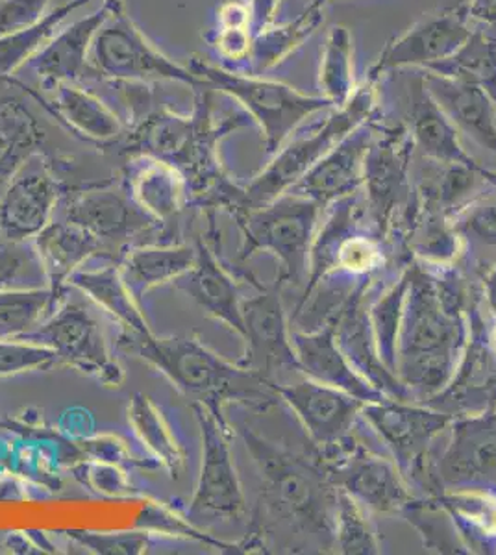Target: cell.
<instances>
[{"label":"cell","mask_w":496,"mask_h":555,"mask_svg":"<svg viewBox=\"0 0 496 555\" xmlns=\"http://www.w3.org/2000/svg\"><path fill=\"white\" fill-rule=\"evenodd\" d=\"M49 4L51 0H0V38L36 25Z\"/></svg>","instance_id":"bcb514c9"},{"label":"cell","mask_w":496,"mask_h":555,"mask_svg":"<svg viewBox=\"0 0 496 555\" xmlns=\"http://www.w3.org/2000/svg\"><path fill=\"white\" fill-rule=\"evenodd\" d=\"M23 341L51 348L56 353L58 363L75 366L107 387H119L125 379L101 322L84 304L63 298L47 321L26 335Z\"/></svg>","instance_id":"9c48e42d"},{"label":"cell","mask_w":496,"mask_h":555,"mask_svg":"<svg viewBox=\"0 0 496 555\" xmlns=\"http://www.w3.org/2000/svg\"><path fill=\"white\" fill-rule=\"evenodd\" d=\"M65 217L101 241L102 245L130 240L157 224L151 215L139 208L125 183L94 188L73 196Z\"/></svg>","instance_id":"ac0fdd59"},{"label":"cell","mask_w":496,"mask_h":555,"mask_svg":"<svg viewBox=\"0 0 496 555\" xmlns=\"http://www.w3.org/2000/svg\"><path fill=\"white\" fill-rule=\"evenodd\" d=\"M409 274L404 272L398 278L396 284L391 285L390 289L372 304L369 311L371 319L372 334L377 341L378 353L382 358L385 366L396 376V343H398V332H400V322H403L404 304L408 295Z\"/></svg>","instance_id":"8d00e7d4"},{"label":"cell","mask_w":496,"mask_h":555,"mask_svg":"<svg viewBox=\"0 0 496 555\" xmlns=\"http://www.w3.org/2000/svg\"><path fill=\"white\" fill-rule=\"evenodd\" d=\"M191 408L201 428L202 461L188 518L236 520L245 517L246 500L233 465L230 426L222 411L209 410L201 402H193Z\"/></svg>","instance_id":"ba28073f"},{"label":"cell","mask_w":496,"mask_h":555,"mask_svg":"<svg viewBox=\"0 0 496 555\" xmlns=\"http://www.w3.org/2000/svg\"><path fill=\"white\" fill-rule=\"evenodd\" d=\"M54 363H58V358L51 348L23 339H0V379L49 369Z\"/></svg>","instance_id":"ee69618b"},{"label":"cell","mask_w":496,"mask_h":555,"mask_svg":"<svg viewBox=\"0 0 496 555\" xmlns=\"http://www.w3.org/2000/svg\"><path fill=\"white\" fill-rule=\"evenodd\" d=\"M196 261V246L145 245L130 248L119 261L120 276L132 297L141 304L157 285L173 284L191 271Z\"/></svg>","instance_id":"f1b7e54d"},{"label":"cell","mask_w":496,"mask_h":555,"mask_svg":"<svg viewBox=\"0 0 496 555\" xmlns=\"http://www.w3.org/2000/svg\"><path fill=\"white\" fill-rule=\"evenodd\" d=\"M252 39H254V34H252L251 28H217L212 44H214L215 52H217L220 60L245 64L243 73H246Z\"/></svg>","instance_id":"7dc6e473"},{"label":"cell","mask_w":496,"mask_h":555,"mask_svg":"<svg viewBox=\"0 0 496 555\" xmlns=\"http://www.w3.org/2000/svg\"><path fill=\"white\" fill-rule=\"evenodd\" d=\"M472 33L471 21L454 7L427 13L408 33L385 44L367 78L382 82L393 70L432 69L453 57L471 39Z\"/></svg>","instance_id":"7c38bea8"},{"label":"cell","mask_w":496,"mask_h":555,"mask_svg":"<svg viewBox=\"0 0 496 555\" xmlns=\"http://www.w3.org/2000/svg\"><path fill=\"white\" fill-rule=\"evenodd\" d=\"M427 73L478 86L496 104V36L474 30L471 39L453 57L434 65Z\"/></svg>","instance_id":"e575fe53"},{"label":"cell","mask_w":496,"mask_h":555,"mask_svg":"<svg viewBox=\"0 0 496 555\" xmlns=\"http://www.w3.org/2000/svg\"><path fill=\"white\" fill-rule=\"evenodd\" d=\"M51 101L39 104L69 132L91 143H114L125 138V122L114 107L82 83H60L51 89Z\"/></svg>","instance_id":"484cf974"},{"label":"cell","mask_w":496,"mask_h":555,"mask_svg":"<svg viewBox=\"0 0 496 555\" xmlns=\"http://www.w3.org/2000/svg\"><path fill=\"white\" fill-rule=\"evenodd\" d=\"M89 2L91 0H67L51 12L44 13L43 20L38 21L30 28L0 38V80L15 82L12 78L13 73L25 67L31 57L51 43L60 33L63 23Z\"/></svg>","instance_id":"d6a6232c"},{"label":"cell","mask_w":496,"mask_h":555,"mask_svg":"<svg viewBox=\"0 0 496 555\" xmlns=\"http://www.w3.org/2000/svg\"><path fill=\"white\" fill-rule=\"evenodd\" d=\"M173 284L176 285V289L182 291L191 300H195L207 315L214 317L243 337V300L239 298L238 285L206 241H199L196 245V261L193 269L175 280Z\"/></svg>","instance_id":"603a6c76"},{"label":"cell","mask_w":496,"mask_h":555,"mask_svg":"<svg viewBox=\"0 0 496 555\" xmlns=\"http://www.w3.org/2000/svg\"><path fill=\"white\" fill-rule=\"evenodd\" d=\"M424 82L458 132L466 133L496 158V104L484 89L427 70Z\"/></svg>","instance_id":"cb8c5ba5"},{"label":"cell","mask_w":496,"mask_h":555,"mask_svg":"<svg viewBox=\"0 0 496 555\" xmlns=\"http://www.w3.org/2000/svg\"><path fill=\"white\" fill-rule=\"evenodd\" d=\"M128 421L139 441L151 450L170 478H178L186 465V450L154 400L143 392H136L128 405Z\"/></svg>","instance_id":"1f68e13d"},{"label":"cell","mask_w":496,"mask_h":555,"mask_svg":"<svg viewBox=\"0 0 496 555\" xmlns=\"http://www.w3.org/2000/svg\"><path fill=\"white\" fill-rule=\"evenodd\" d=\"M51 287L34 241L0 237V291Z\"/></svg>","instance_id":"f35d334b"},{"label":"cell","mask_w":496,"mask_h":555,"mask_svg":"<svg viewBox=\"0 0 496 555\" xmlns=\"http://www.w3.org/2000/svg\"><path fill=\"white\" fill-rule=\"evenodd\" d=\"M414 139L406 122L380 125L365 158V204L378 232L385 234L396 209L411 201V159Z\"/></svg>","instance_id":"8fae6325"},{"label":"cell","mask_w":496,"mask_h":555,"mask_svg":"<svg viewBox=\"0 0 496 555\" xmlns=\"http://www.w3.org/2000/svg\"><path fill=\"white\" fill-rule=\"evenodd\" d=\"M365 295H367V282H361L356 289L352 291L351 297L346 298L340 313L333 317L335 341L345 353L346 360L351 361L352 366L372 387H377L378 391L393 400H409L411 397L406 391V387L400 384V379L396 378L395 374L391 373L378 353L369 311H365Z\"/></svg>","instance_id":"d6986e66"},{"label":"cell","mask_w":496,"mask_h":555,"mask_svg":"<svg viewBox=\"0 0 496 555\" xmlns=\"http://www.w3.org/2000/svg\"><path fill=\"white\" fill-rule=\"evenodd\" d=\"M453 7L471 23H478L496 33V0H454Z\"/></svg>","instance_id":"c3c4849f"},{"label":"cell","mask_w":496,"mask_h":555,"mask_svg":"<svg viewBox=\"0 0 496 555\" xmlns=\"http://www.w3.org/2000/svg\"><path fill=\"white\" fill-rule=\"evenodd\" d=\"M125 188L157 224L173 221L189 204L188 182L182 172L175 165L145 154L128 164Z\"/></svg>","instance_id":"4316f807"},{"label":"cell","mask_w":496,"mask_h":555,"mask_svg":"<svg viewBox=\"0 0 496 555\" xmlns=\"http://www.w3.org/2000/svg\"><path fill=\"white\" fill-rule=\"evenodd\" d=\"M333 546L341 554H378L377 533L372 530L364 505L352 494L338 489L335 499V520H333Z\"/></svg>","instance_id":"74e56055"},{"label":"cell","mask_w":496,"mask_h":555,"mask_svg":"<svg viewBox=\"0 0 496 555\" xmlns=\"http://www.w3.org/2000/svg\"><path fill=\"white\" fill-rule=\"evenodd\" d=\"M69 285L82 291L106 315L112 317L125 334L151 335V324L143 313V306L132 297L123 276L119 263L101 269H80L69 278Z\"/></svg>","instance_id":"f546056e"},{"label":"cell","mask_w":496,"mask_h":555,"mask_svg":"<svg viewBox=\"0 0 496 555\" xmlns=\"http://www.w3.org/2000/svg\"><path fill=\"white\" fill-rule=\"evenodd\" d=\"M291 343L295 348L298 369L309 379L348 392L367 404L387 398L377 387H372L352 366L351 361L346 360L345 353L335 341L333 322H327L321 328L308 332L291 328Z\"/></svg>","instance_id":"ffe728a7"},{"label":"cell","mask_w":496,"mask_h":555,"mask_svg":"<svg viewBox=\"0 0 496 555\" xmlns=\"http://www.w3.org/2000/svg\"><path fill=\"white\" fill-rule=\"evenodd\" d=\"M415 149L430 162L443 165H466L484 169L461 145L458 128L446 117L440 104L432 99L424 82V70H419L408 86V120Z\"/></svg>","instance_id":"44dd1931"},{"label":"cell","mask_w":496,"mask_h":555,"mask_svg":"<svg viewBox=\"0 0 496 555\" xmlns=\"http://www.w3.org/2000/svg\"><path fill=\"white\" fill-rule=\"evenodd\" d=\"M322 467L333 486L372 512L404 513L414 504L398 465L352 442L351 437L325 450Z\"/></svg>","instance_id":"30bf717a"},{"label":"cell","mask_w":496,"mask_h":555,"mask_svg":"<svg viewBox=\"0 0 496 555\" xmlns=\"http://www.w3.org/2000/svg\"><path fill=\"white\" fill-rule=\"evenodd\" d=\"M491 343H493V348H495L496 353V328L493 330V337H491Z\"/></svg>","instance_id":"816d5d0a"},{"label":"cell","mask_w":496,"mask_h":555,"mask_svg":"<svg viewBox=\"0 0 496 555\" xmlns=\"http://www.w3.org/2000/svg\"><path fill=\"white\" fill-rule=\"evenodd\" d=\"M441 507L459 518L469 528L476 526L485 535H496V499L485 492L459 491L453 494H443L440 499Z\"/></svg>","instance_id":"60d3db41"},{"label":"cell","mask_w":496,"mask_h":555,"mask_svg":"<svg viewBox=\"0 0 496 555\" xmlns=\"http://www.w3.org/2000/svg\"><path fill=\"white\" fill-rule=\"evenodd\" d=\"M65 535L80 544L82 548L99 555H139L145 554L151 546V533L145 530L136 531H88L69 530Z\"/></svg>","instance_id":"b9f144b4"},{"label":"cell","mask_w":496,"mask_h":555,"mask_svg":"<svg viewBox=\"0 0 496 555\" xmlns=\"http://www.w3.org/2000/svg\"><path fill=\"white\" fill-rule=\"evenodd\" d=\"M107 17L106 0L97 12L75 21L60 30L51 43L25 65L38 76L43 89L51 91L60 83H82L89 78V52L94 36Z\"/></svg>","instance_id":"7402d4cb"},{"label":"cell","mask_w":496,"mask_h":555,"mask_svg":"<svg viewBox=\"0 0 496 555\" xmlns=\"http://www.w3.org/2000/svg\"><path fill=\"white\" fill-rule=\"evenodd\" d=\"M315 2H322V4H327V2H330V0H315Z\"/></svg>","instance_id":"f5cc1de1"},{"label":"cell","mask_w":496,"mask_h":555,"mask_svg":"<svg viewBox=\"0 0 496 555\" xmlns=\"http://www.w3.org/2000/svg\"><path fill=\"white\" fill-rule=\"evenodd\" d=\"M270 387L295 411L311 441L322 450L348 439L352 424L367 404L348 392L309 378L290 385L270 382Z\"/></svg>","instance_id":"2e32d148"},{"label":"cell","mask_w":496,"mask_h":555,"mask_svg":"<svg viewBox=\"0 0 496 555\" xmlns=\"http://www.w3.org/2000/svg\"><path fill=\"white\" fill-rule=\"evenodd\" d=\"M484 298L491 315L496 319V266L491 267L484 278Z\"/></svg>","instance_id":"f907efd6"},{"label":"cell","mask_w":496,"mask_h":555,"mask_svg":"<svg viewBox=\"0 0 496 555\" xmlns=\"http://www.w3.org/2000/svg\"><path fill=\"white\" fill-rule=\"evenodd\" d=\"M495 188H496V178H495Z\"/></svg>","instance_id":"db71d44e"},{"label":"cell","mask_w":496,"mask_h":555,"mask_svg":"<svg viewBox=\"0 0 496 555\" xmlns=\"http://www.w3.org/2000/svg\"><path fill=\"white\" fill-rule=\"evenodd\" d=\"M188 67L193 75L245 109L252 122L262 130L267 156H275L308 117L333 109L332 102L325 96L306 95L288 83L228 70L201 57H193Z\"/></svg>","instance_id":"5b68a950"},{"label":"cell","mask_w":496,"mask_h":555,"mask_svg":"<svg viewBox=\"0 0 496 555\" xmlns=\"http://www.w3.org/2000/svg\"><path fill=\"white\" fill-rule=\"evenodd\" d=\"M378 107H380V82L367 78L361 86H358L356 93L345 106L330 109L325 122L315 127L309 133L290 139L272 156V162L246 185L243 211L236 219L243 217L252 209L264 208L285 193H290L291 188L317 162H321L322 156H327L346 133H351L361 122L374 117L378 114Z\"/></svg>","instance_id":"277c9868"},{"label":"cell","mask_w":496,"mask_h":555,"mask_svg":"<svg viewBox=\"0 0 496 555\" xmlns=\"http://www.w3.org/2000/svg\"><path fill=\"white\" fill-rule=\"evenodd\" d=\"M321 211V204L295 193H285L264 208L252 209L236 219L243 234L239 259L251 258L258 250L275 254L280 261L278 280L283 285H301L308 280L309 256Z\"/></svg>","instance_id":"52a82bcc"},{"label":"cell","mask_w":496,"mask_h":555,"mask_svg":"<svg viewBox=\"0 0 496 555\" xmlns=\"http://www.w3.org/2000/svg\"><path fill=\"white\" fill-rule=\"evenodd\" d=\"M52 287L0 291V339H25L63 302Z\"/></svg>","instance_id":"836d02e7"},{"label":"cell","mask_w":496,"mask_h":555,"mask_svg":"<svg viewBox=\"0 0 496 555\" xmlns=\"http://www.w3.org/2000/svg\"><path fill=\"white\" fill-rule=\"evenodd\" d=\"M454 232L496 250V193L482 195L454 211Z\"/></svg>","instance_id":"ab89813d"},{"label":"cell","mask_w":496,"mask_h":555,"mask_svg":"<svg viewBox=\"0 0 496 555\" xmlns=\"http://www.w3.org/2000/svg\"><path fill=\"white\" fill-rule=\"evenodd\" d=\"M49 285L54 291H67L69 278L82 269L88 259L102 250L101 241L75 222L51 221L34 237Z\"/></svg>","instance_id":"83f0119b"},{"label":"cell","mask_w":496,"mask_h":555,"mask_svg":"<svg viewBox=\"0 0 496 555\" xmlns=\"http://www.w3.org/2000/svg\"><path fill=\"white\" fill-rule=\"evenodd\" d=\"M58 198L60 183L43 158L34 154L0 193V237L34 240L52 221Z\"/></svg>","instance_id":"9a60e30c"},{"label":"cell","mask_w":496,"mask_h":555,"mask_svg":"<svg viewBox=\"0 0 496 555\" xmlns=\"http://www.w3.org/2000/svg\"><path fill=\"white\" fill-rule=\"evenodd\" d=\"M243 2L251 10L252 34L256 36L264 28L275 23L282 0H243Z\"/></svg>","instance_id":"681fc988"},{"label":"cell","mask_w":496,"mask_h":555,"mask_svg":"<svg viewBox=\"0 0 496 555\" xmlns=\"http://www.w3.org/2000/svg\"><path fill=\"white\" fill-rule=\"evenodd\" d=\"M282 287V282L277 278L270 287H259L258 297L241 302L246 358L239 363L265 379H272V374L283 369L301 373L291 343L290 322L283 310Z\"/></svg>","instance_id":"5bb4252c"},{"label":"cell","mask_w":496,"mask_h":555,"mask_svg":"<svg viewBox=\"0 0 496 555\" xmlns=\"http://www.w3.org/2000/svg\"><path fill=\"white\" fill-rule=\"evenodd\" d=\"M119 348L154 366L186 397L222 411L227 402L265 410L277 402L270 382L241 363H230L195 337L120 334Z\"/></svg>","instance_id":"7a4b0ae2"},{"label":"cell","mask_w":496,"mask_h":555,"mask_svg":"<svg viewBox=\"0 0 496 555\" xmlns=\"http://www.w3.org/2000/svg\"><path fill=\"white\" fill-rule=\"evenodd\" d=\"M361 415L390 447L403 476H411L414 480L427 478L424 460L428 449L435 437L454 423L450 413L393 398L365 404Z\"/></svg>","instance_id":"4fadbf2b"},{"label":"cell","mask_w":496,"mask_h":555,"mask_svg":"<svg viewBox=\"0 0 496 555\" xmlns=\"http://www.w3.org/2000/svg\"><path fill=\"white\" fill-rule=\"evenodd\" d=\"M262 481V500L272 517L332 548L338 487L321 465L293 454L252 428L239 429Z\"/></svg>","instance_id":"3957f363"},{"label":"cell","mask_w":496,"mask_h":555,"mask_svg":"<svg viewBox=\"0 0 496 555\" xmlns=\"http://www.w3.org/2000/svg\"><path fill=\"white\" fill-rule=\"evenodd\" d=\"M409 285L396 343V378L409 397H437L450 384L467 347V324L441 298L437 280L409 267Z\"/></svg>","instance_id":"6da1fadb"},{"label":"cell","mask_w":496,"mask_h":555,"mask_svg":"<svg viewBox=\"0 0 496 555\" xmlns=\"http://www.w3.org/2000/svg\"><path fill=\"white\" fill-rule=\"evenodd\" d=\"M382 248L377 241L354 232L338 248L333 269H341L352 276H358V274H369L374 271L382 266Z\"/></svg>","instance_id":"f6af8a7d"},{"label":"cell","mask_w":496,"mask_h":555,"mask_svg":"<svg viewBox=\"0 0 496 555\" xmlns=\"http://www.w3.org/2000/svg\"><path fill=\"white\" fill-rule=\"evenodd\" d=\"M319 89L333 107L345 106L358 89L354 76V44L346 26L333 25L328 30L319 67Z\"/></svg>","instance_id":"d590c367"},{"label":"cell","mask_w":496,"mask_h":555,"mask_svg":"<svg viewBox=\"0 0 496 555\" xmlns=\"http://www.w3.org/2000/svg\"><path fill=\"white\" fill-rule=\"evenodd\" d=\"M138 528L139 530L149 531L151 535L152 533H165V535L188 537V539L207 544V546H214V548H230L232 552H236V548H238L236 544L222 543V541H217L214 537L202 533L201 530H196L188 517H180V515L169 512L164 505H145L143 512L139 515Z\"/></svg>","instance_id":"7bdbcfd3"},{"label":"cell","mask_w":496,"mask_h":555,"mask_svg":"<svg viewBox=\"0 0 496 555\" xmlns=\"http://www.w3.org/2000/svg\"><path fill=\"white\" fill-rule=\"evenodd\" d=\"M107 17L89 52V78L133 83H182L201 88L204 80L165 56L128 15L123 0H106Z\"/></svg>","instance_id":"8992f818"},{"label":"cell","mask_w":496,"mask_h":555,"mask_svg":"<svg viewBox=\"0 0 496 555\" xmlns=\"http://www.w3.org/2000/svg\"><path fill=\"white\" fill-rule=\"evenodd\" d=\"M322 21H325V4L311 0L309 7L295 21L283 23V25L272 23L264 28L252 39L246 73L264 75L265 70L278 67L317 33Z\"/></svg>","instance_id":"4dcf8cb0"},{"label":"cell","mask_w":496,"mask_h":555,"mask_svg":"<svg viewBox=\"0 0 496 555\" xmlns=\"http://www.w3.org/2000/svg\"><path fill=\"white\" fill-rule=\"evenodd\" d=\"M448 483L496 478V413H476L454 423L453 441L441 461Z\"/></svg>","instance_id":"d4e9b609"},{"label":"cell","mask_w":496,"mask_h":555,"mask_svg":"<svg viewBox=\"0 0 496 555\" xmlns=\"http://www.w3.org/2000/svg\"><path fill=\"white\" fill-rule=\"evenodd\" d=\"M377 128L378 114L346 133L291 188L290 193L311 198L322 208L358 193L364 185L365 158L377 135Z\"/></svg>","instance_id":"e0dca14e"}]
</instances>
